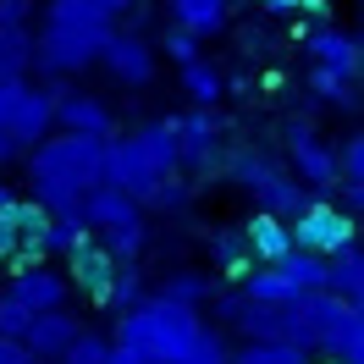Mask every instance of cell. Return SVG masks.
Listing matches in <instances>:
<instances>
[{
  "instance_id": "1",
  "label": "cell",
  "mask_w": 364,
  "mask_h": 364,
  "mask_svg": "<svg viewBox=\"0 0 364 364\" xmlns=\"http://www.w3.org/2000/svg\"><path fill=\"white\" fill-rule=\"evenodd\" d=\"M144 0H50L45 28L33 33V67L45 77H77L100 61L116 23L138 11Z\"/></svg>"
},
{
  "instance_id": "2",
  "label": "cell",
  "mask_w": 364,
  "mask_h": 364,
  "mask_svg": "<svg viewBox=\"0 0 364 364\" xmlns=\"http://www.w3.org/2000/svg\"><path fill=\"white\" fill-rule=\"evenodd\" d=\"M105 166V138H83V133H50L28 149V188H33V205L45 215H72L77 205L100 182Z\"/></svg>"
},
{
  "instance_id": "3",
  "label": "cell",
  "mask_w": 364,
  "mask_h": 364,
  "mask_svg": "<svg viewBox=\"0 0 364 364\" xmlns=\"http://www.w3.org/2000/svg\"><path fill=\"white\" fill-rule=\"evenodd\" d=\"M166 177H177V133H171V116L166 122H144L122 138H105V166H100V182L105 188H122L127 199H149V188Z\"/></svg>"
},
{
  "instance_id": "4",
  "label": "cell",
  "mask_w": 364,
  "mask_h": 364,
  "mask_svg": "<svg viewBox=\"0 0 364 364\" xmlns=\"http://www.w3.org/2000/svg\"><path fill=\"white\" fill-rule=\"evenodd\" d=\"M205 331L199 309H182L166 298H138L127 315L116 320V342L138 353V364H182Z\"/></svg>"
},
{
  "instance_id": "5",
  "label": "cell",
  "mask_w": 364,
  "mask_h": 364,
  "mask_svg": "<svg viewBox=\"0 0 364 364\" xmlns=\"http://www.w3.org/2000/svg\"><path fill=\"white\" fill-rule=\"evenodd\" d=\"M221 171H227L243 193H254V205L265 210V215H276V221H293L298 210L315 199L304 182L287 177V166H282V160H271L265 149H254V144L227 149V155H221Z\"/></svg>"
},
{
  "instance_id": "6",
  "label": "cell",
  "mask_w": 364,
  "mask_h": 364,
  "mask_svg": "<svg viewBox=\"0 0 364 364\" xmlns=\"http://www.w3.org/2000/svg\"><path fill=\"white\" fill-rule=\"evenodd\" d=\"M0 133L17 149H33L39 138H50L55 133V94L28 77H6L0 83Z\"/></svg>"
},
{
  "instance_id": "7",
  "label": "cell",
  "mask_w": 364,
  "mask_h": 364,
  "mask_svg": "<svg viewBox=\"0 0 364 364\" xmlns=\"http://www.w3.org/2000/svg\"><path fill=\"white\" fill-rule=\"evenodd\" d=\"M171 133H177V171L182 177H210L221 171V138H227V122L215 111H182L171 116Z\"/></svg>"
},
{
  "instance_id": "8",
  "label": "cell",
  "mask_w": 364,
  "mask_h": 364,
  "mask_svg": "<svg viewBox=\"0 0 364 364\" xmlns=\"http://www.w3.org/2000/svg\"><path fill=\"white\" fill-rule=\"evenodd\" d=\"M287 232H293V249L315 254V259H331L337 249L359 243L353 215H348V210H337L331 199H309V205H304L293 221H287Z\"/></svg>"
},
{
  "instance_id": "9",
  "label": "cell",
  "mask_w": 364,
  "mask_h": 364,
  "mask_svg": "<svg viewBox=\"0 0 364 364\" xmlns=\"http://www.w3.org/2000/svg\"><path fill=\"white\" fill-rule=\"evenodd\" d=\"M287 177L304 182L309 193H326L337 182V155L309 122H287Z\"/></svg>"
},
{
  "instance_id": "10",
  "label": "cell",
  "mask_w": 364,
  "mask_h": 364,
  "mask_svg": "<svg viewBox=\"0 0 364 364\" xmlns=\"http://www.w3.org/2000/svg\"><path fill=\"white\" fill-rule=\"evenodd\" d=\"M6 293L17 298L28 315H45V309H67L72 282H67V271H55L50 259H17V265H11V282H6Z\"/></svg>"
},
{
  "instance_id": "11",
  "label": "cell",
  "mask_w": 364,
  "mask_h": 364,
  "mask_svg": "<svg viewBox=\"0 0 364 364\" xmlns=\"http://www.w3.org/2000/svg\"><path fill=\"white\" fill-rule=\"evenodd\" d=\"M94 67H105L122 89H149L155 72H160V55H155V45H149L144 33H111Z\"/></svg>"
},
{
  "instance_id": "12",
  "label": "cell",
  "mask_w": 364,
  "mask_h": 364,
  "mask_svg": "<svg viewBox=\"0 0 364 364\" xmlns=\"http://www.w3.org/2000/svg\"><path fill=\"white\" fill-rule=\"evenodd\" d=\"M304 55H309V67L359 83V67H364L359 33H348V28H309V33H304Z\"/></svg>"
},
{
  "instance_id": "13",
  "label": "cell",
  "mask_w": 364,
  "mask_h": 364,
  "mask_svg": "<svg viewBox=\"0 0 364 364\" xmlns=\"http://www.w3.org/2000/svg\"><path fill=\"white\" fill-rule=\"evenodd\" d=\"M55 133H83V138H111L116 133V116L111 105L89 89H67L55 94Z\"/></svg>"
},
{
  "instance_id": "14",
  "label": "cell",
  "mask_w": 364,
  "mask_h": 364,
  "mask_svg": "<svg viewBox=\"0 0 364 364\" xmlns=\"http://www.w3.org/2000/svg\"><path fill=\"white\" fill-rule=\"evenodd\" d=\"M83 331V320L72 315V309H45V315L28 320L23 331V348L33 353V364H55L61 353H67V342Z\"/></svg>"
},
{
  "instance_id": "15",
  "label": "cell",
  "mask_w": 364,
  "mask_h": 364,
  "mask_svg": "<svg viewBox=\"0 0 364 364\" xmlns=\"http://www.w3.org/2000/svg\"><path fill=\"white\" fill-rule=\"evenodd\" d=\"M77 221H83L89 232H111V227H127V221H144V205L127 199L122 188L94 182L89 193H83V205H77Z\"/></svg>"
},
{
  "instance_id": "16",
  "label": "cell",
  "mask_w": 364,
  "mask_h": 364,
  "mask_svg": "<svg viewBox=\"0 0 364 364\" xmlns=\"http://www.w3.org/2000/svg\"><path fill=\"white\" fill-rule=\"evenodd\" d=\"M67 282H72V293H83L89 304H105V293H111V282H116V259L100 243H83L67 259Z\"/></svg>"
},
{
  "instance_id": "17",
  "label": "cell",
  "mask_w": 364,
  "mask_h": 364,
  "mask_svg": "<svg viewBox=\"0 0 364 364\" xmlns=\"http://www.w3.org/2000/svg\"><path fill=\"white\" fill-rule=\"evenodd\" d=\"M215 309L249 342H282V309H271V304H254V298H243V293H227Z\"/></svg>"
},
{
  "instance_id": "18",
  "label": "cell",
  "mask_w": 364,
  "mask_h": 364,
  "mask_svg": "<svg viewBox=\"0 0 364 364\" xmlns=\"http://www.w3.org/2000/svg\"><path fill=\"white\" fill-rule=\"evenodd\" d=\"M166 11H171V28L193 33V39L227 33L232 23V0H166Z\"/></svg>"
},
{
  "instance_id": "19",
  "label": "cell",
  "mask_w": 364,
  "mask_h": 364,
  "mask_svg": "<svg viewBox=\"0 0 364 364\" xmlns=\"http://www.w3.org/2000/svg\"><path fill=\"white\" fill-rule=\"evenodd\" d=\"M177 83H182V100H188L193 111H215V105H221V94H227L221 67L205 61V55H193L188 67H177Z\"/></svg>"
},
{
  "instance_id": "20",
  "label": "cell",
  "mask_w": 364,
  "mask_h": 364,
  "mask_svg": "<svg viewBox=\"0 0 364 364\" xmlns=\"http://www.w3.org/2000/svg\"><path fill=\"white\" fill-rule=\"evenodd\" d=\"M243 243H249L254 265H276L282 254L293 249V232H287V221H276V215H265V210H254L249 227H243Z\"/></svg>"
},
{
  "instance_id": "21",
  "label": "cell",
  "mask_w": 364,
  "mask_h": 364,
  "mask_svg": "<svg viewBox=\"0 0 364 364\" xmlns=\"http://www.w3.org/2000/svg\"><path fill=\"white\" fill-rule=\"evenodd\" d=\"M320 359L364 364V309H359V304H348V309L337 315V326H331L326 342H320Z\"/></svg>"
},
{
  "instance_id": "22",
  "label": "cell",
  "mask_w": 364,
  "mask_h": 364,
  "mask_svg": "<svg viewBox=\"0 0 364 364\" xmlns=\"http://www.w3.org/2000/svg\"><path fill=\"white\" fill-rule=\"evenodd\" d=\"M326 293L342 298V304H359L364 298V254H359V243H348V249H337L326 259Z\"/></svg>"
},
{
  "instance_id": "23",
  "label": "cell",
  "mask_w": 364,
  "mask_h": 364,
  "mask_svg": "<svg viewBox=\"0 0 364 364\" xmlns=\"http://www.w3.org/2000/svg\"><path fill=\"white\" fill-rule=\"evenodd\" d=\"M205 249H210V259L221 265V276H232V282H243V276L254 271L249 243H243V227H215L205 237Z\"/></svg>"
},
{
  "instance_id": "24",
  "label": "cell",
  "mask_w": 364,
  "mask_h": 364,
  "mask_svg": "<svg viewBox=\"0 0 364 364\" xmlns=\"http://www.w3.org/2000/svg\"><path fill=\"white\" fill-rule=\"evenodd\" d=\"M271 271L282 276L293 293H320V287H326V259H315V254H304V249H287Z\"/></svg>"
},
{
  "instance_id": "25",
  "label": "cell",
  "mask_w": 364,
  "mask_h": 364,
  "mask_svg": "<svg viewBox=\"0 0 364 364\" xmlns=\"http://www.w3.org/2000/svg\"><path fill=\"white\" fill-rule=\"evenodd\" d=\"M83 243H94V237H89V227H83V221H72V215H50L45 237H39L45 259H72Z\"/></svg>"
},
{
  "instance_id": "26",
  "label": "cell",
  "mask_w": 364,
  "mask_h": 364,
  "mask_svg": "<svg viewBox=\"0 0 364 364\" xmlns=\"http://www.w3.org/2000/svg\"><path fill=\"white\" fill-rule=\"evenodd\" d=\"M28 67H33V33L28 28H0V83L28 77Z\"/></svg>"
},
{
  "instance_id": "27",
  "label": "cell",
  "mask_w": 364,
  "mask_h": 364,
  "mask_svg": "<svg viewBox=\"0 0 364 364\" xmlns=\"http://www.w3.org/2000/svg\"><path fill=\"white\" fill-rule=\"evenodd\" d=\"M144 243H149V232H144V221H127V227H111V232H100V249L111 254L116 265H138V254H144Z\"/></svg>"
},
{
  "instance_id": "28",
  "label": "cell",
  "mask_w": 364,
  "mask_h": 364,
  "mask_svg": "<svg viewBox=\"0 0 364 364\" xmlns=\"http://www.w3.org/2000/svg\"><path fill=\"white\" fill-rule=\"evenodd\" d=\"M155 298H166V304H182V309H199L210 298V282L199 271H171L166 282H160V293Z\"/></svg>"
},
{
  "instance_id": "29",
  "label": "cell",
  "mask_w": 364,
  "mask_h": 364,
  "mask_svg": "<svg viewBox=\"0 0 364 364\" xmlns=\"http://www.w3.org/2000/svg\"><path fill=\"white\" fill-rule=\"evenodd\" d=\"M309 94L326 100V105H337V111H353V105H359V83H348L337 72H320V67H309Z\"/></svg>"
},
{
  "instance_id": "30",
  "label": "cell",
  "mask_w": 364,
  "mask_h": 364,
  "mask_svg": "<svg viewBox=\"0 0 364 364\" xmlns=\"http://www.w3.org/2000/svg\"><path fill=\"white\" fill-rule=\"evenodd\" d=\"M227 364H309V353L293 342H249L243 353H227Z\"/></svg>"
},
{
  "instance_id": "31",
  "label": "cell",
  "mask_w": 364,
  "mask_h": 364,
  "mask_svg": "<svg viewBox=\"0 0 364 364\" xmlns=\"http://www.w3.org/2000/svg\"><path fill=\"white\" fill-rule=\"evenodd\" d=\"M144 205H149V210H160V215H177V210H188V205H193V182H188V177L177 171V177L155 182Z\"/></svg>"
},
{
  "instance_id": "32",
  "label": "cell",
  "mask_w": 364,
  "mask_h": 364,
  "mask_svg": "<svg viewBox=\"0 0 364 364\" xmlns=\"http://www.w3.org/2000/svg\"><path fill=\"white\" fill-rule=\"evenodd\" d=\"M23 199H6L0 205V265H17L23 259Z\"/></svg>"
},
{
  "instance_id": "33",
  "label": "cell",
  "mask_w": 364,
  "mask_h": 364,
  "mask_svg": "<svg viewBox=\"0 0 364 364\" xmlns=\"http://www.w3.org/2000/svg\"><path fill=\"white\" fill-rule=\"evenodd\" d=\"M138 298H144V282H138V265H116V282L111 293H105V304L100 309H116V315H127Z\"/></svg>"
},
{
  "instance_id": "34",
  "label": "cell",
  "mask_w": 364,
  "mask_h": 364,
  "mask_svg": "<svg viewBox=\"0 0 364 364\" xmlns=\"http://www.w3.org/2000/svg\"><path fill=\"white\" fill-rule=\"evenodd\" d=\"M331 155H337V177L342 182H364V138L348 133L342 144H331Z\"/></svg>"
},
{
  "instance_id": "35",
  "label": "cell",
  "mask_w": 364,
  "mask_h": 364,
  "mask_svg": "<svg viewBox=\"0 0 364 364\" xmlns=\"http://www.w3.org/2000/svg\"><path fill=\"white\" fill-rule=\"evenodd\" d=\"M105 348H111V342L100 337V331H77V337L67 342V353H61L55 364H105Z\"/></svg>"
},
{
  "instance_id": "36",
  "label": "cell",
  "mask_w": 364,
  "mask_h": 364,
  "mask_svg": "<svg viewBox=\"0 0 364 364\" xmlns=\"http://www.w3.org/2000/svg\"><path fill=\"white\" fill-rule=\"evenodd\" d=\"M155 55H171L177 67H188V61L199 55V39H193V33H182V28H166V39H160Z\"/></svg>"
},
{
  "instance_id": "37",
  "label": "cell",
  "mask_w": 364,
  "mask_h": 364,
  "mask_svg": "<svg viewBox=\"0 0 364 364\" xmlns=\"http://www.w3.org/2000/svg\"><path fill=\"white\" fill-rule=\"evenodd\" d=\"M28 320H33V315H28V309H23V304H17V298H11V293L0 298V337H17V342H23Z\"/></svg>"
},
{
  "instance_id": "38",
  "label": "cell",
  "mask_w": 364,
  "mask_h": 364,
  "mask_svg": "<svg viewBox=\"0 0 364 364\" xmlns=\"http://www.w3.org/2000/svg\"><path fill=\"white\" fill-rule=\"evenodd\" d=\"M182 364H227V342L215 337V331H199V342H193V353Z\"/></svg>"
},
{
  "instance_id": "39",
  "label": "cell",
  "mask_w": 364,
  "mask_h": 364,
  "mask_svg": "<svg viewBox=\"0 0 364 364\" xmlns=\"http://www.w3.org/2000/svg\"><path fill=\"white\" fill-rule=\"evenodd\" d=\"M259 11H276V17H304V11H326V0H254Z\"/></svg>"
},
{
  "instance_id": "40",
  "label": "cell",
  "mask_w": 364,
  "mask_h": 364,
  "mask_svg": "<svg viewBox=\"0 0 364 364\" xmlns=\"http://www.w3.org/2000/svg\"><path fill=\"white\" fill-rule=\"evenodd\" d=\"M33 0H0V28H28Z\"/></svg>"
},
{
  "instance_id": "41",
  "label": "cell",
  "mask_w": 364,
  "mask_h": 364,
  "mask_svg": "<svg viewBox=\"0 0 364 364\" xmlns=\"http://www.w3.org/2000/svg\"><path fill=\"white\" fill-rule=\"evenodd\" d=\"M0 364H33V353L17 337H0Z\"/></svg>"
},
{
  "instance_id": "42",
  "label": "cell",
  "mask_w": 364,
  "mask_h": 364,
  "mask_svg": "<svg viewBox=\"0 0 364 364\" xmlns=\"http://www.w3.org/2000/svg\"><path fill=\"white\" fill-rule=\"evenodd\" d=\"M105 364H138V353H127L122 342H111V348H105Z\"/></svg>"
},
{
  "instance_id": "43",
  "label": "cell",
  "mask_w": 364,
  "mask_h": 364,
  "mask_svg": "<svg viewBox=\"0 0 364 364\" xmlns=\"http://www.w3.org/2000/svg\"><path fill=\"white\" fill-rule=\"evenodd\" d=\"M17 155H23V149H17V144H11V138L0 133V171H6V166H11V160H17Z\"/></svg>"
},
{
  "instance_id": "44",
  "label": "cell",
  "mask_w": 364,
  "mask_h": 364,
  "mask_svg": "<svg viewBox=\"0 0 364 364\" xmlns=\"http://www.w3.org/2000/svg\"><path fill=\"white\" fill-rule=\"evenodd\" d=\"M6 199H17V193H11V188H6V182H0V205H6Z\"/></svg>"
},
{
  "instance_id": "45",
  "label": "cell",
  "mask_w": 364,
  "mask_h": 364,
  "mask_svg": "<svg viewBox=\"0 0 364 364\" xmlns=\"http://www.w3.org/2000/svg\"><path fill=\"white\" fill-rule=\"evenodd\" d=\"M315 364H337V359H315Z\"/></svg>"
},
{
  "instance_id": "46",
  "label": "cell",
  "mask_w": 364,
  "mask_h": 364,
  "mask_svg": "<svg viewBox=\"0 0 364 364\" xmlns=\"http://www.w3.org/2000/svg\"><path fill=\"white\" fill-rule=\"evenodd\" d=\"M0 298H6V287H0Z\"/></svg>"
}]
</instances>
